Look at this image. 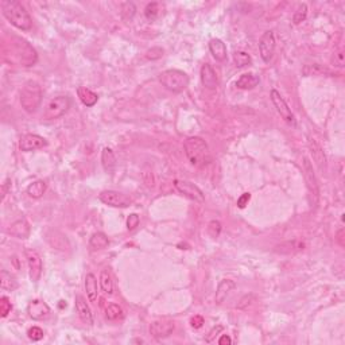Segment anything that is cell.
Wrapping results in <instances>:
<instances>
[{"label":"cell","mask_w":345,"mask_h":345,"mask_svg":"<svg viewBox=\"0 0 345 345\" xmlns=\"http://www.w3.org/2000/svg\"><path fill=\"white\" fill-rule=\"evenodd\" d=\"M222 329H224V328H222L221 325H217V326H215V328L210 330L209 334L206 336V339H205V341H206V343H212V341H213V339H215L217 334L220 333Z\"/></svg>","instance_id":"44"},{"label":"cell","mask_w":345,"mask_h":345,"mask_svg":"<svg viewBox=\"0 0 345 345\" xmlns=\"http://www.w3.org/2000/svg\"><path fill=\"white\" fill-rule=\"evenodd\" d=\"M77 95H78L81 102H82L85 107H93V105L99 101L97 93H95V92L91 91V89H88L85 86H78Z\"/></svg>","instance_id":"24"},{"label":"cell","mask_w":345,"mask_h":345,"mask_svg":"<svg viewBox=\"0 0 345 345\" xmlns=\"http://www.w3.org/2000/svg\"><path fill=\"white\" fill-rule=\"evenodd\" d=\"M8 233L18 239H26L30 235V224L27 222L26 219L14 221L8 228Z\"/></svg>","instance_id":"19"},{"label":"cell","mask_w":345,"mask_h":345,"mask_svg":"<svg viewBox=\"0 0 345 345\" xmlns=\"http://www.w3.org/2000/svg\"><path fill=\"white\" fill-rule=\"evenodd\" d=\"M235 287H236V283L232 279L220 280V283L217 286V290H216V302L219 305L222 303L226 299V296L231 294V291L235 290Z\"/></svg>","instance_id":"21"},{"label":"cell","mask_w":345,"mask_h":345,"mask_svg":"<svg viewBox=\"0 0 345 345\" xmlns=\"http://www.w3.org/2000/svg\"><path fill=\"white\" fill-rule=\"evenodd\" d=\"M302 169H303V177H305V182H306V188L310 194V198L314 205L318 204V197H320V186H318L317 177L316 172L313 170L312 162L307 159L306 156L303 158L302 162Z\"/></svg>","instance_id":"6"},{"label":"cell","mask_w":345,"mask_h":345,"mask_svg":"<svg viewBox=\"0 0 345 345\" xmlns=\"http://www.w3.org/2000/svg\"><path fill=\"white\" fill-rule=\"evenodd\" d=\"M174 186L179 193L183 194L185 197H188L189 199H193V201L199 202V204H202L205 201V196L202 193V190L197 185H194L193 182L177 179V181H174Z\"/></svg>","instance_id":"10"},{"label":"cell","mask_w":345,"mask_h":345,"mask_svg":"<svg viewBox=\"0 0 345 345\" xmlns=\"http://www.w3.org/2000/svg\"><path fill=\"white\" fill-rule=\"evenodd\" d=\"M59 302H61V303H59V307H66V302H65V301H59Z\"/></svg>","instance_id":"50"},{"label":"cell","mask_w":345,"mask_h":345,"mask_svg":"<svg viewBox=\"0 0 345 345\" xmlns=\"http://www.w3.org/2000/svg\"><path fill=\"white\" fill-rule=\"evenodd\" d=\"M27 336H28V339L32 340V341H39V340L43 339V330L39 328V326H32V328L28 329Z\"/></svg>","instance_id":"40"},{"label":"cell","mask_w":345,"mask_h":345,"mask_svg":"<svg viewBox=\"0 0 345 345\" xmlns=\"http://www.w3.org/2000/svg\"><path fill=\"white\" fill-rule=\"evenodd\" d=\"M219 344L220 345H225V344H232V340L229 336H226V334H222L220 337V340H219Z\"/></svg>","instance_id":"48"},{"label":"cell","mask_w":345,"mask_h":345,"mask_svg":"<svg viewBox=\"0 0 345 345\" xmlns=\"http://www.w3.org/2000/svg\"><path fill=\"white\" fill-rule=\"evenodd\" d=\"M259 77L253 73H244L240 75V78L236 81V86L239 89H244V91H249L253 89L259 85Z\"/></svg>","instance_id":"23"},{"label":"cell","mask_w":345,"mask_h":345,"mask_svg":"<svg viewBox=\"0 0 345 345\" xmlns=\"http://www.w3.org/2000/svg\"><path fill=\"white\" fill-rule=\"evenodd\" d=\"M199 75H201V82L206 89H216L219 85V78L216 74L215 69L210 66L209 64H204L201 66L199 70Z\"/></svg>","instance_id":"17"},{"label":"cell","mask_w":345,"mask_h":345,"mask_svg":"<svg viewBox=\"0 0 345 345\" xmlns=\"http://www.w3.org/2000/svg\"><path fill=\"white\" fill-rule=\"evenodd\" d=\"M221 232V222L217 220H212L208 224V233H209V236L212 237H219V235H220Z\"/></svg>","instance_id":"39"},{"label":"cell","mask_w":345,"mask_h":345,"mask_svg":"<svg viewBox=\"0 0 345 345\" xmlns=\"http://www.w3.org/2000/svg\"><path fill=\"white\" fill-rule=\"evenodd\" d=\"M275 46H276V42H275L274 31L267 30L266 32H263V35L260 37V41H259V53H260V57L264 62H270L272 59Z\"/></svg>","instance_id":"11"},{"label":"cell","mask_w":345,"mask_h":345,"mask_svg":"<svg viewBox=\"0 0 345 345\" xmlns=\"http://www.w3.org/2000/svg\"><path fill=\"white\" fill-rule=\"evenodd\" d=\"M122 14H123V18L125 21H131L135 15V11H136V7H135L134 3H124L123 7H122Z\"/></svg>","instance_id":"38"},{"label":"cell","mask_w":345,"mask_h":345,"mask_svg":"<svg viewBox=\"0 0 345 345\" xmlns=\"http://www.w3.org/2000/svg\"><path fill=\"white\" fill-rule=\"evenodd\" d=\"M162 55H163V50H162L161 48H152L146 53V58L151 59V61H155V59L162 58Z\"/></svg>","instance_id":"41"},{"label":"cell","mask_w":345,"mask_h":345,"mask_svg":"<svg viewBox=\"0 0 345 345\" xmlns=\"http://www.w3.org/2000/svg\"><path fill=\"white\" fill-rule=\"evenodd\" d=\"M75 301V310L78 313V317L81 318V321L86 325L92 326L93 325V314H92V310L89 305L86 303V301L84 299V296H75L74 298Z\"/></svg>","instance_id":"18"},{"label":"cell","mask_w":345,"mask_h":345,"mask_svg":"<svg viewBox=\"0 0 345 345\" xmlns=\"http://www.w3.org/2000/svg\"><path fill=\"white\" fill-rule=\"evenodd\" d=\"M159 82L167 91L172 93H181L188 88L190 80H189V75L182 70L169 69L159 74Z\"/></svg>","instance_id":"4"},{"label":"cell","mask_w":345,"mask_h":345,"mask_svg":"<svg viewBox=\"0 0 345 345\" xmlns=\"http://www.w3.org/2000/svg\"><path fill=\"white\" fill-rule=\"evenodd\" d=\"M8 185H10V179H7L4 182V185H3V192H1V199H4L5 194H7V188H8Z\"/></svg>","instance_id":"49"},{"label":"cell","mask_w":345,"mask_h":345,"mask_svg":"<svg viewBox=\"0 0 345 345\" xmlns=\"http://www.w3.org/2000/svg\"><path fill=\"white\" fill-rule=\"evenodd\" d=\"M332 64H333L334 68H339V69L344 68L345 54L343 49H340V50H337V51H334L333 57H332Z\"/></svg>","instance_id":"36"},{"label":"cell","mask_w":345,"mask_h":345,"mask_svg":"<svg viewBox=\"0 0 345 345\" xmlns=\"http://www.w3.org/2000/svg\"><path fill=\"white\" fill-rule=\"evenodd\" d=\"M271 101L274 104V107L276 108V112L279 113L280 118L285 120L286 123L289 125H296V118H294V113L291 112L290 107L287 105V102L283 97L280 96V93L278 91L272 89L271 91Z\"/></svg>","instance_id":"9"},{"label":"cell","mask_w":345,"mask_h":345,"mask_svg":"<svg viewBox=\"0 0 345 345\" xmlns=\"http://www.w3.org/2000/svg\"><path fill=\"white\" fill-rule=\"evenodd\" d=\"M307 146H309V151H310V154L313 156V161L316 162L320 172H325V170H326V155H325L321 145L314 138H310L307 142Z\"/></svg>","instance_id":"16"},{"label":"cell","mask_w":345,"mask_h":345,"mask_svg":"<svg viewBox=\"0 0 345 345\" xmlns=\"http://www.w3.org/2000/svg\"><path fill=\"white\" fill-rule=\"evenodd\" d=\"M209 50L213 58L219 62H224L226 59V46L219 38H213L209 41Z\"/></svg>","instance_id":"22"},{"label":"cell","mask_w":345,"mask_h":345,"mask_svg":"<svg viewBox=\"0 0 345 345\" xmlns=\"http://www.w3.org/2000/svg\"><path fill=\"white\" fill-rule=\"evenodd\" d=\"M16 42H11V48L14 49L15 55L12 57L16 59L18 64H21L22 66H32L37 62V51L31 48L25 39L21 38H15Z\"/></svg>","instance_id":"5"},{"label":"cell","mask_w":345,"mask_h":345,"mask_svg":"<svg viewBox=\"0 0 345 345\" xmlns=\"http://www.w3.org/2000/svg\"><path fill=\"white\" fill-rule=\"evenodd\" d=\"M1 12L11 25L22 31H28L32 27V21L26 8L16 0H3L0 3Z\"/></svg>","instance_id":"1"},{"label":"cell","mask_w":345,"mask_h":345,"mask_svg":"<svg viewBox=\"0 0 345 345\" xmlns=\"http://www.w3.org/2000/svg\"><path fill=\"white\" fill-rule=\"evenodd\" d=\"M99 198L102 204L113 208H128L132 204V201L125 194L119 193L116 190H104L100 193Z\"/></svg>","instance_id":"8"},{"label":"cell","mask_w":345,"mask_h":345,"mask_svg":"<svg viewBox=\"0 0 345 345\" xmlns=\"http://www.w3.org/2000/svg\"><path fill=\"white\" fill-rule=\"evenodd\" d=\"M70 99L68 96H57L54 97L51 101L49 102L46 111H45V118L50 119H58L64 116L65 113L69 111L70 108Z\"/></svg>","instance_id":"7"},{"label":"cell","mask_w":345,"mask_h":345,"mask_svg":"<svg viewBox=\"0 0 345 345\" xmlns=\"http://www.w3.org/2000/svg\"><path fill=\"white\" fill-rule=\"evenodd\" d=\"M143 181H145V183L148 186V188H152V186H154V177H152V172H143Z\"/></svg>","instance_id":"46"},{"label":"cell","mask_w":345,"mask_h":345,"mask_svg":"<svg viewBox=\"0 0 345 345\" xmlns=\"http://www.w3.org/2000/svg\"><path fill=\"white\" fill-rule=\"evenodd\" d=\"M336 240L339 243L341 247H345V240H344V229L341 228L337 233H336Z\"/></svg>","instance_id":"47"},{"label":"cell","mask_w":345,"mask_h":345,"mask_svg":"<svg viewBox=\"0 0 345 345\" xmlns=\"http://www.w3.org/2000/svg\"><path fill=\"white\" fill-rule=\"evenodd\" d=\"M108 244H109V240H108L107 235L104 232H96L89 239V247L92 249H95V251L107 248Z\"/></svg>","instance_id":"27"},{"label":"cell","mask_w":345,"mask_h":345,"mask_svg":"<svg viewBox=\"0 0 345 345\" xmlns=\"http://www.w3.org/2000/svg\"><path fill=\"white\" fill-rule=\"evenodd\" d=\"M48 146V140L45 139L43 136L37 134H26L23 135L19 140V148L22 151H34V150H39V148H43Z\"/></svg>","instance_id":"13"},{"label":"cell","mask_w":345,"mask_h":345,"mask_svg":"<svg viewBox=\"0 0 345 345\" xmlns=\"http://www.w3.org/2000/svg\"><path fill=\"white\" fill-rule=\"evenodd\" d=\"M204 317L202 316H194L192 320H190V325H192V328L194 329H199L202 325H204Z\"/></svg>","instance_id":"45"},{"label":"cell","mask_w":345,"mask_h":345,"mask_svg":"<svg viewBox=\"0 0 345 345\" xmlns=\"http://www.w3.org/2000/svg\"><path fill=\"white\" fill-rule=\"evenodd\" d=\"M174 330V322L169 320H158L150 325V333L155 339H166Z\"/></svg>","instance_id":"15"},{"label":"cell","mask_w":345,"mask_h":345,"mask_svg":"<svg viewBox=\"0 0 345 345\" xmlns=\"http://www.w3.org/2000/svg\"><path fill=\"white\" fill-rule=\"evenodd\" d=\"M27 313H28V317L32 318L34 321H42L49 317L50 307L46 302L41 301V299H34L28 303Z\"/></svg>","instance_id":"14"},{"label":"cell","mask_w":345,"mask_h":345,"mask_svg":"<svg viewBox=\"0 0 345 345\" xmlns=\"http://www.w3.org/2000/svg\"><path fill=\"white\" fill-rule=\"evenodd\" d=\"M306 16H307V5L305 4V3H302V4L298 5V8H296V11L294 12V15H293V22H294V25H301L302 22H305Z\"/></svg>","instance_id":"34"},{"label":"cell","mask_w":345,"mask_h":345,"mask_svg":"<svg viewBox=\"0 0 345 345\" xmlns=\"http://www.w3.org/2000/svg\"><path fill=\"white\" fill-rule=\"evenodd\" d=\"M233 61L236 64L237 68H244L252 62V59L249 57V54L246 53V51H236L233 54Z\"/></svg>","instance_id":"33"},{"label":"cell","mask_w":345,"mask_h":345,"mask_svg":"<svg viewBox=\"0 0 345 345\" xmlns=\"http://www.w3.org/2000/svg\"><path fill=\"white\" fill-rule=\"evenodd\" d=\"M46 182L42 181V179H38V181H34L32 183L28 185L27 188V194L32 197V198H41L45 192H46Z\"/></svg>","instance_id":"28"},{"label":"cell","mask_w":345,"mask_h":345,"mask_svg":"<svg viewBox=\"0 0 345 345\" xmlns=\"http://www.w3.org/2000/svg\"><path fill=\"white\" fill-rule=\"evenodd\" d=\"M138 225H139V216L135 215V213L129 215V217L127 219V226H128L129 231L135 229V228H136Z\"/></svg>","instance_id":"42"},{"label":"cell","mask_w":345,"mask_h":345,"mask_svg":"<svg viewBox=\"0 0 345 345\" xmlns=\"http://www.w3.org/2000/svg\"><path fill=\"white\" fill-rule=\"evenodd\" d=\"M105 317L111 321H118L124 317V312L122 307L116 303H108L105 305Z\"/></svg>","instance_id":"31"},{"label":"cell","mask_w":345,"mask_h":345,"mask_svg":"<svg viewBox=\"0 0 345 345\" xmlns=\"http://www.w3.org/2000/svg\"><path fill=\"white\" fill-rule=\"evenodd\" d=\"M305 248V244L298 240H291V242H283L275 246L274 251L280 255H294L296 252H301Z\"/></svg>","instance_id":"20"},{"label":"cell","mask_w":345,"mask_h":345,"mask_svg":"<svg viewBox=\"0 0 345 345\" xmlns=\"http://www.w3.org/2000/svg\"><path fill=\"white\" fill-rule=\"evenodd\" d=\"M85 291L89 302L96 303L97 293H99V291H97V279L96 276H95V274H92V272L86 274L85 276Z\"/></svg>","instance_id":"25"},{"label":"cell","mask_w":345,"mask_h":345,"mask_svg":"<svg viewBox=\"0 0 345 345\" xmlns=\"http://www.w3.org/2000/svg\"><path fill=\"white\" fill-rule=\"evenodd\" d=\"M183 150L189 162L196 167H204L210 162L209 147L202 138L190 136L183 143Z\"/></svg>","instance_id":"2"},{"label":"cell","mask_w":345,"mask_h":345,"mask_svg":"<svg viewBox=\"0 0 345 345\" xmlns=\"http://www.w3.org/2000/svg\"><path fill=\"white\" fill-rule=\"evenodd\" d=\"M323 73L330 74L328 69H325V68H322L321 65H318V64L307 65V66L303 68V74L305 75H317V74H323Z\"/></svg>","instance_id":"35"},{"label":"cell","mask_w":345,"mask_h":345,"mask_svg":"<svg viewBox=\"0 0 345 345\" xmlns=\"http://www.w3.org/2000/svg\"><path fill=\"white\" fill-rule=\"evenodd\" d=\"M159 11H161V4L156 3V1H151V3L146 5L145 16L148 21H155L158 15H159Z\"/></svg>","instance_id":"32"},{"label":"cell","mask_w":345,"mask_h":345,"mask_svg":"<svg viewBox=\"0 0 345 345\" xmlns=\"http://www.w3.org/2000/svg\"><path fill=\"white\" fill-rule=\"evenodd\" d=\"M100 287L105 296H112L113 294V280L108 270H102L100 272Z\"/></svg>","instance_id":"29"},{"label":"cell","mask_w":345,"mask_h":345,"mask_svg":"<svg viewBox=\"0 0 345 345\" xmlns=\"http://www.w3.org/2000/svg\"><path fill=\"white\" fill-rule=\"evenodd\" d=\"M249 199H251V194L243 193L242 196L239 197V199H237V206H239L240 209H244L248 205V202H249Z\"/></svg>","instance_id":"43"},{"label":"cell","mask_w":345,"mask_h":345,"mask_svg":"<svg viewBox=\"0 0 345 345\" xmlns=\"http://www.w3.org/2000/svg\"><path fill=\"white\" fill-rule=\"evenodd\" d=\"M11 310H12V305H11L10 299L7 296H1L0 298V314H1V317H7L11 313Z\"/></svg>","instance_id":"37"},{"label":"cell","mask_w":345,"mask_h":345,"mask_svg":"<svg viewBox=\"0 0 345 345\" xmlns=\"http://www.w3.org/2000/svg\"><path fill=\"white\" fill-rule=\"evenodd\" d=\"M25 255H26L27 264H28L30 279L34 283H37L39 278H41V275H42V259L39 256V253L35 249H31V248H27L25 251Z\"/></svg>","instance_id":"12"},{"label":"cell","mask_w":345,"mask_h":345,"mask_svg":"<svg viewBox=\"0 0 345 345\" xmlns=\"http://www.w3.org/2000/svg\"><path fill=\"white\" fill-rule=\"evenodd\" d=\"M101 163L104 170L107 172H112L115 166H116V156L113 154L112 148L104 147L101 152Z\"/></svg>","instance_id":"26"},{"label":"cell","mask_w":345,"mask_h":345,"mask_svg":"<svg viewBox=\"0 0 345 345\" xmlns=\"http://www.w3.org/2000/svg\"><path fill=\"white\" fill-rule=\"evenodd\" d=\"M42 101V88L37 81H27L21 91V105L28 113L35 112Z\"/></svg>","instance_id":"3"},{"label":"cell","mask_w":345,"mask_h":345,"mask_svg":"<svg viewBox=\"0 0 345 345\" xmlns=\"http://www.w3.org/2000/svg\"><path fill=\"white\" fill-rule=\"evenodd\" d=\"M0 286H1L3 290L12 291L18 287V282H16L15 278H14L8 271L3 270V271L0 272Z\"/></svg>","instance_id":"30"}]
</instances>
